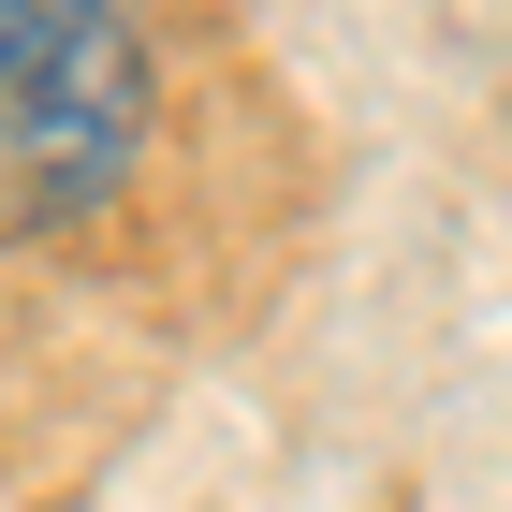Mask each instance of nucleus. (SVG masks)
Returning a JSON list of instances; mask_svg holds the SVG:
<instances>
[{
    "label": "nucleus",
    "mask_w": 512,
    "mask_h": 512,
    "mask_svg": "<svg viewBox=\"0 0 512 512\" xmlns=\"http://www.w3.org/2000/svg\"><path fill=\"white\" fill-rule=\"evenodd\" d=\"M147 147V0H0V235H59Z\"/></svg>",
    "instance_id": "obj_1"
}]
</instances>
